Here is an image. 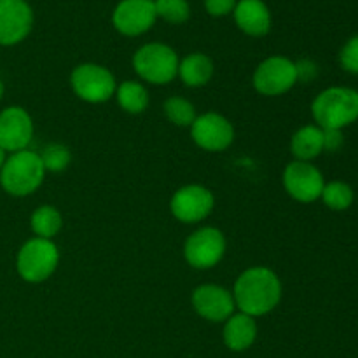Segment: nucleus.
Instances as JSON below:
<instances>
[{
	"label": "nucleus",
	"mask_w": 358,
	"mask_h": 358,
	"mask_svg": "<svg viewBox=\"0 0 358 358\" xmlns=\"http://www.w3.org/2000/svg\"><path fill=\"white\" fill-rule=\"evenodd\" d=\"M213 205V194L203 185H185L175 192L170 201L173 217L184 224L201 222L212 213Z\"/></svg>",
	"instance_id": "ddd939ff"
},
{
	"label": "nucleus",
	"mask_w": 358,
	"mask_h": 358,
	"mask_svg": "<svg viewBox=\"0 0 358 358\" xmlns=\"http://www.w3.org/2000/svg\"><path fill=\"white\" fill-rule=\"evenodd\" d=\"M311 114L322 129H345L358 121V91L332 86L322 91L311 103Z\"/></svg>",
	"instance_id": "f03ea898"
},
{
	"label": "nucleus",
	"mask_w": 358,
	"mask_h": 358,
	"mask_svg": "<svg viewBox=\"0 0 358 358\" xmlns=\"http://www.w3.org/2000/svg\"><path fill=\"white\" fill-rule=\"evenodd\" d=\"M157 20L154 0H121L112 13V23L119 34L138 37L149 31Z\"/></svg>",
	"instance_id": "9d476101"
},
{
	"label": "nucleus",
	"mask_w": 358,
	"mask_h": 358,
	"mask_svg": "<svg viewBox=\"0 0 358 358\" xmlns=\"http://www.w3.org/2000/svg\"><path fill=\"white\" fill-rule=\"evenodd\" d=\"M226 252V238L215 227H203L187 238L185 261L196 269H210L220 262Z\"/></svg>",
	"instance_id": "1a4fd4ad"
},
{
	"label": "nucleus",
	"mask_w": 358,
	"mask_h": 358,
	"mask_svg": "<svg viewBox=\"0 0 358 358\" xmlns=\"http://www.w3.org/2000/svg\"><path fill=\"white\" fill-rule=\"evenodd\" d=\"M2 96H3V83L0 80V100H2Z\"/></svg>",
	"instance_id": "7c9ffc66"
},
{
	"label": "nucleus",
	"mask_w": 358,
	"mask_h": 358,
	"mask_svg": "<svg viewBox=\"0 0 358 358\" xmlns=\"http://www.w3.org/2000/svg\"><path fill=\"white\" fill-rule=\"evenodd\" d=\"M191 136L194 143L208 152L226 150L234 140V128L224 115L206 112L194 119L191 126Z\"/></svg>",
	"instance_id": "f8f14e48"
},
{
	"label": "nucleus",
	"mask_w": 358,
	"mask_h": 358,
	"mask_svg": "<svg viewBox=\"0 0 358 358\" xmlns=\"http://www.w3.org/2000/svg\"><path fill=\"white\" fill-rule=\"evenodd\" d=\"M178 55L166 44L150 42L133 56V69L150 84H168L178 76Z\"/></svg>",
	"instance_id": "20e7f679"
},
{
	"label": "nucleus",
	"mask_w": 358,
	"mask_h": 358,
	"mask_svg": "<svg viewBox=\"0 0 358 358\" xmlns=\"http://www.w3.org/2000/svg\"><path fill=\"white\" fill-rule=\"evenodd\" d=\"M233 297L240 313L252 318L262 317L278 306L282 299V283L271 269L250 268L238 276Z\"/></svg>",
	"instance_id": "f257e3e1"
},
{
	"label": "nucleus",
	"mask_w": 358,
	"mask_h": 358,
	"mask_svg": "<svg viewBox=\"0 0 358 358\" xmlns=\"http://www.w3.org/2000/svg\"><path fill=\"white\" fill-rule=\"evenodd\" d=\"M339 63L345 72L358 76V35H353L345 42L339 52Z\"/></svg>",
	"instance_id": "a878e982"
},
{
	"label": "nucleus",
	"mask_w": 358,
	"mask_h": 358,
	"mask_svg": "<svg viewBox=\"0 0 358 358\" xmlns=\"http://www.w3.org/2000/svg\"><path fill=\"white\" fill-rule=\"evenodd\" d=\"M34 28V10L27 0H0V45L23 42Z\"/></svg>",
	"instance_id": "9b49d317"
},
{
	"label": "nucleus",
	"mask_w": 358,
	"mask_h": 358,
	"mask_svg": "<svg viewBox=\"0 0 358 358\" xmlns=\"http://www.w3.org/2000/svg\"><path fill=\"white\" fill-rule=\"evenodd\" d=\"M164 114L173 124L192 126L196 119V108L189 100L180 96H170L164 101Z\"/></svg>",
	"instance_id": "5701e85b"
},
{
	"label": "nucleus",
	"mask_w": 358,
	"mask_h": 358,
	"mask_svg": "<svg viewBox=\"0 0 358 358\" xmlns=\"http://www.w3.org/2000/svg\"><path fill=\"white\" fill-rule=\"evenodd\" d=\"M233 14L238 28L250 37H264L271 30V10L262 0H238Z\"/></svg>",
	"instance_id": "dca6fc26"
},
{
	"label": "nucleus",
	"mask_w": 358,
	"mask_h": 358,
	"mask_svg": "<svg viewBox=\"0 0 358 358\" xmlns=\"http://www.w3.org/2000/svg\"><path fill=\"white\" fill-rule=\"evenodd\" d=\"M296 66H297V77H299V79L310 80L317 76V65H315V63L301 62V63H296Z\"/></svg>",
	"instance_id": "c85d7f7f"
},
{
	"label": "nucleus",
	"mask_w": 358,
	"mask_h": 358,
	"mask_svg": "<svg viewBox=\"0 0 358 358\" xmlns=\"http://www.w3.org/2000/svg\"><path fill=\"white\" fill-rule=\"evenodd\" d=\"M31 231L37 234V238H44V240H51L52 236L59 233L62 229V213L51 205L38 206L34 213H31Z\"/></svg>",
	"instance_id": "412c9836"
},
{
	"label": "nucleus",
	"mask_w": 358,
	"mask_h": 358,
	"mask_svg": "<svg viewBox=\"0 0 358 358\" xmlns=\"http://www.w3.org/2000/svg\"><path fill=\"white\" fill-rule=\"evenodd\" d=\"M343 131L341 129H324V150L336 152L343 147Z\"/></svg>",
	"instance_id": "cd10ccee"
},
{
	"label": "nucleus",
	"mask_w": 358,
	"mask_h": 358,
	"mask_svg": "<svg viewBox=\"0 0 358 358\" xmlns=\"http://www.w3.org/2000/svg\"><path fill=\"white\" fill-rule=\"evenodd\" d=\"M192 306L196 313L210 322H226L234 313V297L229 290L219 285H201L192 292Z\"/></svg>",
	"instance_id": "2eb2a0df"
},
{
	"label": "nucleus",
	"mask_w": 358,
	"mask_h": 358,
	"mask_svg": "<svg viewBox=\"0 0 358 358\" xmlns=\"http://www.w3.org/2000/svg\"><path fill=\"white\" fill-rule=\"evenodd\" d=\"M59 262V252L51 240L31 238L17 252L16 268L21 278L30 283L45 282Z\"/></svg>",
	"instance_id": "39448f33"
},
{
	"label": "nucleus",
	"mask_w": 358,
	"mask_h": 358,
	"mask_svg": "<svg viewBox=\"0 0 358 358\" xmlns=\"http://www.w3.org/2000/svg\"><path fill=\"white\" fill-rule=\"evenodd\" d=\"M38 156H41L45 171H55V173L65 170L70 163V150L62 143H51Z\"/></svg>",
	"instance_id": "393cba45"
},
{
	"label": "nucleus",
	"mask_w": 358,
	"mask_h": 358,
	"mask_svg": "<svg viewBox=\"0 0 358 358\" xmlns=\"http://www.w3.org/2000/svg\"><path fill=\"white\" fill-rule=\"evenodd\" d=\"M72 90L87 103H103L115 93V79L112 72L96 63H83L70 76Z\"/></svg>",
	"instance_id": "423d86ee"
},
{
	"label": "nucleus",
	"mask_w": 358,
	"mask_h": 358,
	"mask_svg": "<svg viewBox=\"0 0 358 358\" xmlns=\"http://www.w3.org/2000/svg\"><path fill=\"white\" fill-rule=\"evenodd\" d=\"M299 80L297 66L285 56L266 58L254 72V87L264 96H278L287 93Z\"/></svg>",
	"instance_id": "0eeeda50"
},
{
	"label": "nucleus",
	"mask_w": 358,
	"mask_h": 358,
	"mask_svg": "<svg viewBox=\"0 0 358 358\" xmlns=\"http://www.w3.org/2000/svg\"><path fill=\"white\" fill-rule=\"evenodd\" d=\"M324 175L315 164L306 161H294L283 171V187L287 194L301 203H313L320 199L324 191Z\"/></svg>",
	"instance_id": "6e6552de"
},
{
	"label": "nucleus",
	"mask_w": 358,
	"mask_h": 358,
	"mask_svg": "<svg viewBox=\"0 0 358 358\" xmlns=\"http://www.w3.org/2000/svg\"><path fill=\"white\" fill-rule=\"evenodd\" d=\"M257 338V324L245 313H233L224 325V343L231 352H245Z\"/></svg>",
	"instance_id": "f3484780"
},
{
	"label": "nucleus",
	"mask_w": 358,
	"mask_h": 358,
	"mask_svg": "<svg viewBox=\"0 0 358 358\" xmlns=\"http://www.w3.org/2000/svg\"><path fill=\"white\" fill-rule=\"evenodd\" d=\"M238 0H205V9L210 16L222 17L234 10Z\"/></svg>",
	"instance_id": "bb28decb"
},
{
	"label": "nucleus",
	"mask_w": 358,
	"mask_h": 358,
	"mask_svg": "<svg viewBox=\"0 0 358 358\" xmlns=\"http://www.w3.org/2000/svg\"><path fill=\"white\" fill-rule=\"evenodd\" d=\"M290 150H292L296 161H306L320 156L324 152V129L318 128L317 124L303 126L294 133L290 140Z\"/></svg>",
	"instance_id": "a211bd4d"
},
{
	"label": "nucleus",
	"mask_w": 358,
	"mask_h": 358,
	"mask_svg": "<svg viewBox=\"0 0 358 358\" xmlns=\"http://www.w3.org/2000/svg\"><path fill=\"white\" fill-rule=\"evenodd\" d=\"M320 199L327 208L334 210V212H345L355 201V192H353L352 185L341 180H332L324 185Z\"/></svg>",
	"instance_id": "4be33fe9"
},
{
	"label": "nucleus",
	"mask_w": 358,
	"mask_h": 358,
	"mask_svg": "<svg viewBox=\"0 0 358 358\" xmlns=\"http://www.w3.org/2000/svg\"><path fill=\"white\" fill-rule=\"evenodd\" d=\"M34 136L30 114L21 107H7L0 112V147L6 152L27 149Z\"/></svg>",
	"instance_id": "4468645a"
},
{
	"label": "nucleus",
	"mask_w": 358,
	"mask_h": 358,
	"mask_svg": "<svg viewBox=\"0 0 358 358\" xmlns=\"http://www.w3.org/2000/svg\"><path fill=\"white\" fill-rule=\"evenodd\" d=\"M157 17L171 24H182L191 16V6L187 0H154Z\"/></svg>",
	"instance_id": "b1692460"
},
{
	"label": "nucleus",
	"mask_w": 358,
	"mask_h": 358,
	"mask_svg": "<svg viewBox=\"0 0 358 358\" xmlns=\"http://www.w3.org/2000/svg\"><path fill=\"white\" fill-rule=\"evenodd\" d=\"M117 103L121 105L122 110L128 114H142L149 107V93L145 86H142L136 80H126L115 90Z\"/></svg>",
	"instance_id": "aec40b11"
},
{
	"label": "nucleus",
	"mask_w": 358,
	"mask_h": 358,
	"mask_svg": "<svg viewBox=\"0 0 358 358\" xmlns=\"http://www.w3.org/2000/svg\"><path fill=\"white\" fill-rule=\"evenodd\" d=\"M178 76L189 87L205 86L213 76L212 59L203 52H192L178 63Z\"/></svg>",
	"instance_id": "6ab92c4d"
},
{
	"label": "nucleus",
	"mask_w": 358,
	"mask_h": 358,
	"mask_svg": "<svg viewBox=\"0 0 358 358\" xmlns=\"http://www.w3.org/2000/svg\"><path fill=\"white\" fill-rule=\"evenodd\" d=\"M6 150L2 149V147H0V170H2V166H3V163H6Z\"/></svg>",
	"instance_id": "c756f323"
},
{
	"label": "nucleus",
	"mask_w": 358,
	"mask_h": 358,
	"mask_svg": "<svg viewBox=\"0 0 358 358\" xmlns=\"http://www.w3.org/2000/svg\"><path fill=\"white\" fill-rule=\"evenodd\" d=\"M44 175L45 168L41 156L24 149L7 157L0 170V185L7 194L23 198L41 187Z\"/></svg>",
	"instance_id": "7ed1b4c3"
}]
</instances>
